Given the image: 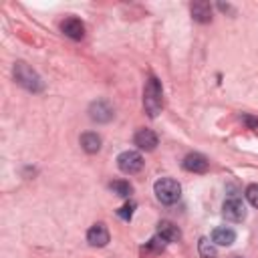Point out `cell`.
Wrapping results in <instances>:
<instances>
[{"label": "cell", "instance_id": "e0dca14e", "mask_svg": "<svg viewBox=\"0 0 258 258\" xmlns=\"http://www.w3.org/2000/svg\"><path fill=\"white\" fill-rule=\"evenodd\" d=\"M198 252H200L202 258H216V254H218L214 242H210L208 238H200L198 240Z\"/></svg>", "mask_w": 258, "mask_h": 258}, {"label": "cell", "instance_id": "4fadbf2b", "mask_svg": "<svg viewBox=\"0 0 258 258\" xmlns=\"http://www.w3.org/2000/svg\"><path fill=\"white\" fill-rule=\"evenodd\" d=\"M157 234H159L161 238H165L167 242H177V240L181 238L179 228H177L175 224H171V222H159V224H157Z\"/></svg>", "mask_w": 258, "mask_h": 258}, {"label": "cell", "instance_id": "52a82bcc", "mask_svg": "<svg viewBox=\"0 0 258 258\" xmlns=\"http://www.w3.org/2000/svg\"><path fill=\"white\" fill-rule=\"evenodd\" d=\"M181 165H183V169H185V171L204 173V171H208L210 161H208V157H204L202 153H189V155H185V157H183Z\"/></svg>", "mask_w": 258, "mask_h": 258}, {"label": "cell", "instance_id": "9c48e42d", "mask_svg": "<svg viewBox=\"0 0 258 258\" xmlns=\"http://www.w3.org/2000/svg\"><path fill=\"white\" fill-rule=\"evenodd\" d=\"M133 143L143 151H153L157 147V135L151 129H139L133 137Z\"/></svg>", "mask_w": 258, "mask_h": 258}, {"label": "cell", "instance_id": "ba28073f", "mask_svg": "<svg viewBox=\"0 0 258 258\" xmlns=\"http://www.w3.org/2000/svg\"><path fill=\"white\" fill-rule=\"evenodd\" d=\"M87 242L91 246H97V248L107 246V242H109V230H107V226L101 224V222L95 224V226H91L89 232H87Z\"/></svg>", "mask_w": 258, "mask_h": 258}, {"label": "cell", "instance_id": "6da1fadb", "mask_svg": "<svg viewBox=\"0 0 258 258\" xmlns=\"http://www.w3.org/2000/svg\"><path fill=\"white\" fill-rule=\"evenodd\" d=\"M143 107H145V113L151 119L161 113V107H163L161 83L155 77H149L147 83H145V89H143Z\"/></svg>", "mask_w": 258, "mask_h": 258}, {"label": "cell", "instance_id": "30bf717a", "mask_svg": "<svg viewBox=\"0 0 258 258\" xmlns=\"http://www.w3.org/2000/svg\"><path fill=\"white\" fill-rule=\"evenodd\" d=\"M60 30L64 32V36H69L73 40H81L85 36V24L79 18H67L60 24Z\"/></svg>", "mask_w": 258, "mask_h": 258}, {"label": "cell", "instance_id": "5b68a950", "mask_svg": "<svg viewBox=\"0 0 258 258\" xmlns=\"http://www.w3.org/2000/svg\"><path fill=\"white\" fill-rule=\"evenodd\" d=\"M222 216L230 222H242L246 218V208L240 200L232 198V200H226L224 206H222Z\"/></svg>", "mask_w": 258, "mask_h": 258}, {"label": "cell", "instance_id": "7c38bea8", "mask_svg": "<svg viewBox=\"0 0 258 258\" xmlns=\"http://www.w3.org/2000/svg\"><path fill=\"white\" fill-rule=\"evenodd\" d=\"M236 240V232L232 228H226V226H220L212 232V242L214 244H220V246H230L234 244Z\"/></svg>", "mask_w": 258, "mask_h": 258}, {"label": "cell", "instance_id": "44dd1931", "mask_svg": "<svg viewBox=\"0 0 258 258\" xmlns=\"http://www.w3.org/2000/svg\"><path fill=\"white\" fill-rule=\"evenodd\" d=\"M218 8H220V10H224V12H234V10H232L228 4H218Z\"/></svg>", "mask_w": 258, "mask_h": 258}, {"label": "cell", "instance_id": "2e32d148", "mask_svg": "<svg viewBox=\"0 0 258 258\" xmlns=\"http://www.w3.org/2000/svg\"><path fill=\"white\" fill-rule=\"evenodd\" d=\"M109 187H111V191L117 194L119 198H129V196L133 194L131 183H129V181H123V179H115V181H111Z\"/></svg>", "mask_w": 258, "mask_h": 258}, {"label": "cell", "instance_id": "277c9868", "mask_svg": "<svg viewBox=\"0 0 258 258\" xmlns=\"http://www.w3.org/2000/svg\"><path fill=\"white\" fill-rule=\"evenodd\" d=\"M117 165L123 173H137L143 167V157L139 151H123L117 155Z\"/></svg>", "mask_w": 258, "mask_h": 258}, {"label": "cell", "instance_id": "ffe728a7", "mask_svg": "<svg viewBox=\"0 0 258 258\" xmlns=\"http://www.w3.org/2000/svg\"><path fill=\"white\" fill-rule=\"evenodd\" d=\"M240 119H242V123H244V125H248L250 129H256V131H258V117H252V115H242Z\"/></svg>", "mask_w": 258, "mask_h": 258}, {"label": "cell", "instance_id": "8992f818", "mask_svg": "<svg viewBox=\"0 0 258 258\" xmlns=\"http://www.w3.org/2000/svg\"><path fill=\"white\" fill-rule=\"evenodd\" d=\"M89 117L97 123H107L113 117V107L107 101H95L89 107Z\"/></svg>", "mask_w": 258, "mask_h": 258}, {"label": "cell", "instance_id": "8fae6325", "mask_svg": "<svg viewBox=\"0 0 258 258\" xmlns=\"http://www.w3.org/2000/svg\"><path fill=\"white\" fill-rule=\"evenodd\" d=\"M191 16H194L196 22H202V24L210 22L212 20V6H210V2H204V0L194 2L191 4Z\"/></svg>", "mask_w": 258, "mask_h": 258}, {"label": "cell", "instance_id": "ac0fdd59", "mask_svg": "<svg viewBox=\"0 0 258 258\" xmlns=\"http://www.w3.org/2000/svg\"><path fill=\"white\" fill-rule=\"evenodd\" d=\"M133 212H135V204H133V202H129V204H125L123 208H119V210H117V216H119L121 220L129 222V220L133 218Z\"/></svg>", "mask_w": 258, "mask_h": 258}, {"label": "cell", "instance_id": "5bb4252c", "mask_svg": "<svg viewBox=\"0 0 258 258\" xmlns=\"http://www.w3.org/2000/svg\"><path fill=\"white\" fill-rule=\"evenodd\" d=\"M81 147L87 153H97L101 149V137L97 133H83L81 135Z\"/></svg>", "mask_w": 258, "mask_h": 258}, {"label": "cell", "instance_id": "3957f363", "mask_svg": "<svg viewBox=\"0 0 258 258\" xmlns=\"http://www.w3.org/2000/svg\"><path fill=\"white\" fill-rule=\"evenodd\" d=\"M14 79H16V83H18L20 87H24L26 91H32V93L42 91V81H40V77H38L26 62H22V60L14 64Z\"/></svg>", "mask_w": 258, "mask_h": 258}, {"label": "cell", "instance_id": "d6986e66", "mask_svg": "<svg viewBox=\"0 0 258 258\" xmlns=\"http://www.w3.org/2000/svg\"><path fill=\"white\" fill-rule=\"evenodd\" d=\"M246 200H248L254 208H258V183H252V185L246 187Z\"/></svg>", "mask_w": 258, "mask_h": 258}, {"label": "cell", "instance_id": "7402d4cb", "mask_svg": "<svg viewBox=\"0 0 258 258\" xmlns=\"http://www.w3.org/2000/svg\"><path fill=\"white\" fill-rule=\"evenodd\" d=\"M232 258H242V256H232Z\"/></svg>", "mask_w": 258, "mask_h": 258}, {"label": "cell", "instance_id": "7a4b0ae2", "mask_svg": "<svg viewBox=\"0 0 258 258\" xmlns=\"http://www.w3.org/2000/svg\"><path fill=\"white\" fill-rule=\"evenodd\" d=\"M153 191H155V198H157L161 204L171 206V204H175V202L179 200V196H181V185H179L175 179H171V177H161V179L155 181Z\"/></svg>", "mask_w": 258, "mask_h": 258}, {"label": "cell", "instance_id": "9a60e30c", "mask_svg": "<svg viewBox=\"0 0 258 258\" xmlns=\"http://www.w3.org/2000/svg\"><path fill=\"white\" fill-rule=\"evenodd\" d=\"M165 244H167V240L165 238H161L159 234L157 236H153L143 248H141V252L145 254V256H151V254H159L163 248H165Z\"/></svg>", "mask_w": 258, "mask_h": 258}]
</instances>
